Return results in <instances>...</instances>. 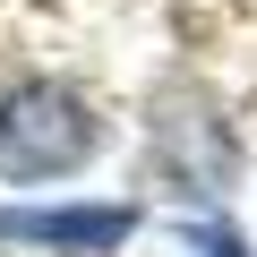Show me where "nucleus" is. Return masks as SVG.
I'll return each mask as SVG.
<instances>
[{
    "mask_svg": "<svg viewBox=\"0 0 257 257\" xmlns=\"http://www.w3.org/2000/svg\"><path fill=\"white\" fill-rule=\"evenodd\" d=\"M103 155V111L69 86V77H18L0 86V180L43 189L69 180Z\"/></svg>",
    "mask_w": 257,
    "mask_h": 257,
    "instance_id": "obj_1",
    "label": "nucleus"
},
{
    "mask_svg": "<svg viewBox=\"0 0 257 257\" xmlns=\"http://www.w3.org/2000/svg\"><path fill=\"white\" fill-rule=\"evenodd\" d=\"M146 155H155V180H172V197L223 206L240 180V128L223 120V103L206 86H172L146 120Z\"/></svg>",
    "mask_w": 257,
    "mask_h": 257,
    "instance_id": "obj_2",
    "label": "nucleus"
},
{
    "mask_svg": "<svg viewBox=\"0 0 257 257\" xmlns=\"http://www.w3.org/2000/svg\"><path fill=\"white\" fill-rule=\"evenodd\" d=\"M138 206L128 197H60V206H0V240L43 248V257H120L138 240Z\"/></svg>",
    "mask_w": 257,
    "mask_h": 257,
    "instance_id": "obj_3",
    "label": "nucleus"
},
{
    "mask_svg": "<svg viewBox=\"0 0 257 257\" xmlns=\"http://www.w3.org/2000/svg\"><path fill=\"white\" fill-rule=\"evenodd\" d=\"M180 248L189 257H248V240L231 223H180Z\"/></svg>",
    "mask_w": 257,
    "mask_h": 257,
    "instance_id": "obj_4",
    "label": "nucleus"
}]
</instances>
